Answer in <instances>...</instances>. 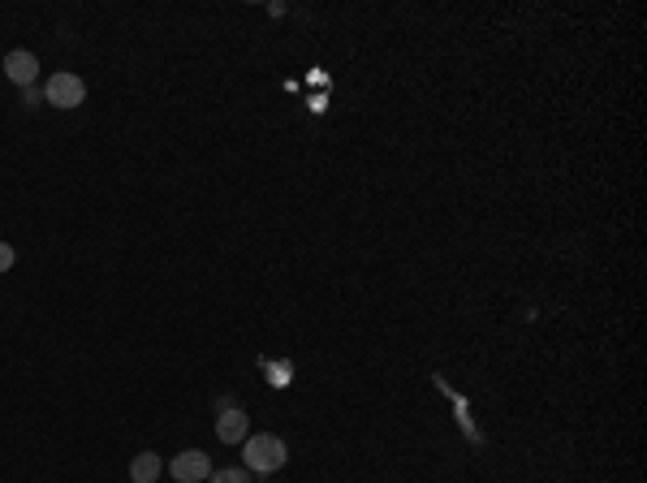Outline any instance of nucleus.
I'll use <instances>...</instances> for the list:
<instances>
[{"label":"nucleus","instance_id":"nucleus-1","mask_svg":"<svg viewBox=\"0 0 647 483\" xmlns=\"http://www.w3.org/2000/svg\"><path fill=\"white\" fill-rule=\"evenodd\" d=\"M246 466L251 471H281L285 466V440H277V436H246Z\"/></svg>","mask_w":647,"mask_h":483},{"label":"nucleus","instance_id":"nucleus-2","mask_svg":"<svg viewBox=\"0 0 647 483\" xmlns=\"http://www.w3.org/2000/svg\"><path fill=\"white\" fill-rule=\"evenodd\" d=\"M43 96H48V104H57V108H78L87 99V82L78 74H52L48 87H43Z\"/></svg>","mask_w":647,"mask_h":483},{"label":"nucleus","instance_id":"nucleus-3","mask_svg":"<svg viewBox=\"0 0 647 483\" xmlns=\"http://www.w3.org/2000/svg\"><path fill=\"white\" fill-rule=\"evenodd\" d=\"M168 471H173V479H177V483H203V479H212V462H207V453H199V449L177 453V457L168 462Z\"/></svg>","mask_w":647,"mask_h":483},{"label":"nucleus","instance_id":"nucleus-4","mask_svg":"<svg viewBox=\"0 0 647 483\" xmlns=\"http://www.w3.org/2000/svg\"><path fill=\"white\" fill-rule=\"evenodd\" d=\"M4 74L27 91V87H35V74H39V61H35V52H27V48H18V52H9L4 57Z\"/></svg>","mask_w":647,"mask_h":483},{"label":"nucleus","instance_id":"nucleus-5","mask_svg":"<svg viewBox=\"0 0 647 483\" xmlns=\"http://www.w3.org/2000/svg\"><path fill=\"white\" fill-rule=\"evenodd\" d=\"M246 415L238 410V406H229V410H221V419H216V436L225 440V445H242L246 440Z\"/></svg>","mask_w":647,"mask_h":483},{"label":"nucleus","instance_id":"nucleus-6","mask_svg":"<svg viewBox=\"0 0 647 483\" xmlns=\"http://www.w3.org/2000/svg\"><path fill=\"white\" fill-rule=\"evenodd\" d=\"M164 471V462L156 457V453H138L134 462H129V479L134 483H156Z\"/></svg>","mask_w":647,"mask_h":483},{"label":"nucleus","instance_id":"nucleus-7","mask_svg":"<svg viewBox=\"0 0 647 483\" xmlns=\"http://www.w3.org/2000/svg\"><path fill=\"white\" fill-rule=\"evenodd\" d=\"M268 385H277V388L293 385V367H290V362H268Z\"/></svg>","mask_w":647,"mask_h":483},{"label":"nucleus","instance_id":"nucleus-8","mask_svg":"<svg viewBox=\"0 0 647 483\" xmlns=\"http://www.w3.org/2000/svg\"><path fill=\"white\" fill-rule=\"evenodd\" d=\"M212 483H251V479H246L242 471H216V475H212Z\"/></svg>","mask_w":647,"mask_h":483},{"label":"nucleus","instance_id":"nucleus-9","mask_svg":"<svg viewBox=\"0 0 647 483\" xmlns=\"http://www.w3.org/2000/svg\"><path fill=\"white\" fill-rule=\"evenodd\" d=\"M13 246H9V242H0V272H9V268H13Z\"/></svg>","mask_w":647,"mask_h":483}]
</instances>
